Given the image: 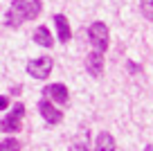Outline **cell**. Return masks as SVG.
<instances>
[{"label":"cell","mask_w":153,"mask_h":151,"mask_svg":"<svg viewBox=\"0 0 153 151\" xmlns=\"http://www.w3.org/2000/svg\"><path fill=\"white\" fill-rule=\"evenodd\" d=\"M0 151H20V142L16 138H7L0 142Z\"/></svg>","instance_id":"13"},{"label":"cell","mask_w":153,"mask_h":151,"mask_svg":"<svg viewBox=\"0 0 153 151\" xmlns=\"http://www.w3.org/2000/svg\"><path fill=\"white\" fill-rule=\"evenodd\" d=\"M86 70L90 72L95 79H99L101 75H104V52H90L86 57Z\"/></svg>","instance_id":"7"},{"label":"cell","mask_w":153,"mask_h":151,"mask_svg":"<svg viewBox=\"0 0 153 151\" xmlns=\"http://www.w3.org/2000/svg\"><path fill=\"white\" fill-rule=\"evenodd\" d=\"M43 95L50 99V102H56V104H63L65 106L68 102H70V97H68V88L63 84H52V86H45L43 88Z\"/></svg>","instance_id":"6"},{"label":"cell","mask_w":153,"mask_h":151,"mask_svg":"<svg viewBox=\"0 0 153 151\" xmlns=\"http://www.w3.org/2000/svg\"><path fill=\"white\" fill-rule=\"evenodd\" d=\"M97 151H115V140L108 131H101L97 135Z\"/></svg>","instance_id":"11"},{"label":"cell","mask_w":153,"mask_h":151,"mask_svg":"<svg viewBox=\"0 0 153 151\" xmlns=\"http://www.w3.org/2000/svg\"><path fill=\"white\" fill-rule=\"evenodd\" d=\"M144 151H153V144H146V149H144Z\"/></svg>","instance_id":"16"},{"label":"cell","mask_w":153,"mask_h":151,"mask_svg":"<svg viewBox=\"0 0 153 151\" xmlns=\"http://www.w3.org/2000/svg\"><path fill=\"white\" fill-rule=\"evenodd\" d=\"M54 25H56V32H59V41L61 43H68L72 38V29H70V23L63 14H56L54 16Z\"/></svg>","instance_id":"8"},{"label":"cell","mask_w":153,"mask_h":151,"mask_svg":"<svg viewBox=\"0 0 153 151\" xmlns=\"http://www.w3.org/2000/svg\"><path fill=\"white\" fill-rule=\"evenodd\" d=\"M52 59L50 57H38L27 61V75H32L34 79H48L50 72H52Z\"/></svg>","instance_id":"4"},{"label":"cell","mask_w":153,"mask_h":151,"mask_svg":"<svg viewBox=\"0 0 153 151\" xmlns=\"http://www.w3.org/2000/svg\"><path fill=\"white\" fill-rule=\"evenodd\" d=\"M128 70H131V72H137V70H142V68L135 66V63H128Z\"/></svg>","instance_id":"15"},{"label":"cell","mask_w":153,"mask_h":151,"mask_svg":"<svg viewBox=\"0 0 153 151\" xmlns=\"http://www.w3.org/2000/svg\"><path fill=\"white\" fill-rule=\"evenodd\" d=\"M38 113L43 115V120L48 124H61L63 122V113L52 104V102H50L48 97H43L41 102H38Z\"/></svg>","instance_id":"5"},{"label":"cell","mask_w":153,"mask_h":151,"mask_svg":"<svg viewBox=\"0 0 153 151\" xmlns=\"http://www.w3.org/2000/svg\"><path fill=\"white\" fill-rule=\"evenodd\" d=\"M23 117H25V106H23V104H16L14 108L7 113V117L0 122V131H5V133H16V131H20Z\"/></svg>","instance_id":"3"},{"label":"cell","mask_w":153,"mask_h":151,"mask_svg":"<svg viewBox=\"0 0 153 151\" xmlns=\"http://www.w3.org/2000/svg\"><path fill=\"white\" fill-rule=\"evenodd\" d=\"M88 38H90V43L95 45L97 52H106V47H108V27L101 20H95L88 27Z\"/></svg>","instance_id":"2"},{"label":"cell","mask_w":153,"mask_h":151,"mask_svg":"<svg viewBox=\"0 0 153 151\" xmlns=\"http://www.w3.org/2000/svg\"><path fill=\"white\" fill-rule=\"evenodd\" d=\"M34 41L38 43L41 47H52V34H50V29L45 27V25H41V27L34 29Z\"/></svg>","instance_id":"10"},{"label":"cell","mask_w":153,"mask_h":151,"mask_svg":"<svg viewBox=\"0 0 153 151\" xmlns=\"http://www.w3.org/2000/svg\"><path fill=\"white\" fill-rule=\"evenodd\" d=\"M41 9H43L41 0H14L5 14V23L9 27H20L25 20L38 18Z\"/></svg>","instance_id":"1"},{"label":"cell","mask_w":153,"mask_h":151,"mask_svg":"<svg viewBox=\"0 0 153 151\" xmlns=\"http://www.w3.org/2000/svg\"><path fill=\"white\" fill-rule=\"evenodd\" d=\"M140 9H142L144 18L153 23V0H140Z\"/></svg>","instance_id":"12"},{"label":"cell","mask_w":153,"mask_h":151,"mask_svg":"<svg viewBox=\"0 0 153 151\" xmlns=\"http://www.w3.org/2000/svg\"><path fill=\"white\" fill-rule=\"evenodd\" d=\"M7 106H9V99H7L5 95H0V111H5Z\"/></svg>","instance_id":"14"},{"label":"cell","mask_w":153,"mask_h":151,"mask_svg":"<svg viewBox=\"0 0 153 151\" xmlns=\"http://www.w3.org/2000/svg\"><path fill=\"white\" fill-rule=\"evenodd\" d=\"M68 151H90V131H81L79 135H74Z\"/></svg>","instance_id":"9"}]
</instances>
